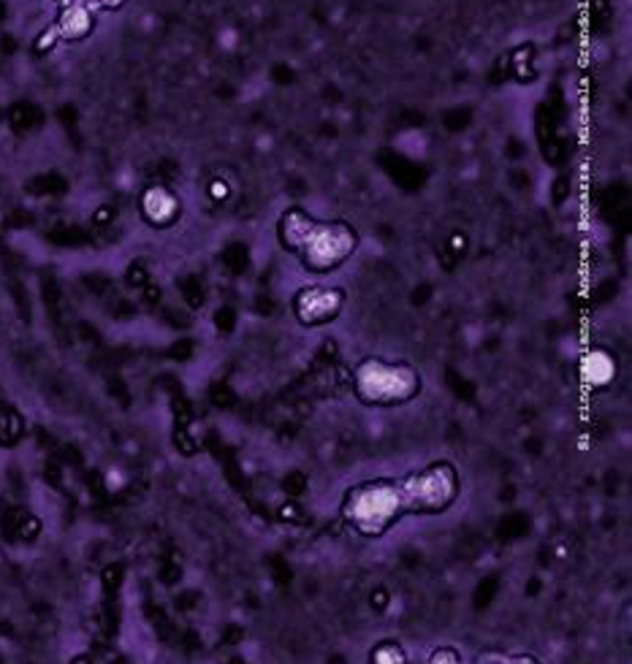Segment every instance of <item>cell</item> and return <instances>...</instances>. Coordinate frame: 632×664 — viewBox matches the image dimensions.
Instances as JSON below:
<instances>
[{"label":"cell","mask_w":632,"mask_h":664,"mask_svg":"<svg viewBox=\"0 0 632 664\" xmlns=\"http://www.w3.org/2000/svg\"><path fill=\"white\" fill-rule=\"evenodd\" d=\"M350 385L364 407H402L421 393L423 380L407 361L366 355L353 366Z\"/></svg>","instance_id":"obj_3"},{"label":"cell","mask_w":632,"mask_h":664,"mask_svg":"<svg viewBox=\"0 0 632 664\" xmlns=\"http://www.w3.org/2000/svg\"><path fill=\"white\" fill-rule=\"evenodd\" d=\"M92 30V14L87 11V5L82 0H71L65 5V11L57 19L54 35L65 38V41H79Z\"/></svg>","instance_id":"obj_7"},{"label":"cell","mask_w":632,"mask_h":664,"mask_svg":"<svg viewBox=\"0 0 632 664\" xmlns=\"http://www.w3.org/2000/svg\"><path fill=\"white\" fill-rule=\"evenodd\" d=\"M19 434H22V418L11 407H3L0 409V445H14Z\"/></svg>","instance_id":"obj_8"},{"label":"cell","mask_w":632,"mask_h":664,"mask_svg":"<svg viewBox=\"0 0 632 664\" xmlns=\"http://www.w3.org/2000/svg\"><path fill=\"white\" fill-rule=\"evenodd\" d=\"M95 3H101V5H106V8H117V5H122V0H95Z\"/></svg>","instance_id":"obj_14"},{"label":"cell","mask_w":632,"mask_h":664,"mask_svg":"<svg viewBox=\"0 0 632 664\" xmlns=\"http://www.w3.org/2000/svg\"><path fill=\"white\" fill-rule=\"evenodd\" d=\"M71 664H90V659H87V657H76Z\"/></svg>","instance_id":"obj_15"},{"label":"cell","mask_w":632,"mask_h":664,"mask_svg":"<svg viewBox=\"0 0 632 664\" xmlns=\"http://www.w3.org/2000/svg\"><path fill=\"white\" fill-rule=\"evenodd\" d=\"M16 532H19L22 540H33L38 534V521L35 518H22L19 526H16Z\"/></svg>","instance_id":"obj_11"},{"label":"cell","mask_w":632,"mask_h":664,"mask_svg":"<svg viewBox=\"0 0 632 664\" xmlns=\"http://www.w3.org/2000/svg\"><path fill=\"white\" fill-rule=\"evenodd\" d=\"M372 664H404L407 662V657H404V651H402V646L396 643V640H383V643H377L374 649H372Z\"/></svg>","instance_id":"obj_9"},{"label":"cell","mask_w":632,"mask_h":664,"mask_svg":"<svg viewBox=\"0 0 632 664\" xmlns=\"http://www.w3.org/2000/svg\"><path fill=\"white\" fill-rule=\"evenodd\" d=\"M404 488L410 515H437L459 499V472L451 461H434L404 475Z\"/></svg>","instance_id":"obj_4"},{"label":"cell","mask_w":632,"mask_h":664,"mask_svg":"<svg viewBox=\"0 0 632 664\" xmlns=\"http://www.w3.org/2000/svg\"><path fill=\"white\" fill-rule=\"evenodd\" d=\"M141 215H144L147 223H152L158 228L171 226L177 220V215H180V201L166 188H150L141 196Z\"/></svg>","instance_id":"obj_6"},{"label":"cell","mask_w":632,"mask_h":664,"mask_svg":"<svg viewBox=\"0 0 632 664\" xmlns=\"http://www.w3.org/2000/svg\"><path fill=\"white\" fill-rule=\"evenodd\" d=\"M426 664H464V659H462V654H459L456 649H451V646H440V649L432 651V657H429V662Z\"/></svg>","instance_id":"obj_10"},{"label":"cell","mask_w":632,"mask_h":664,"mask_svg":"<svg viewBox=\"0 0 632 664\" xmlns=\"http://www.w3.org/2000/svg\"><path fill=\"white\" fill-rule=\"evenodd\" d=\"M0 14H3V3H0Z\"/></svg>","instance_id":"obj_16"},{"label":"cell","mask_w":632,"mask_h":664,"mask_svg":"<svg viewBox=\"0 0 632 664\" xmlns=\"http://www.w3.org/2000/svg\"><path fill=\"white\" fill-rule=\"evenodd\" d=\"M65 3H71V0H65Z\"/></svg>","instance_id":"obj_17"},{"label":"cell","mask_w":632,"mask_h":664,"mask_svg":"<svg viewBox=\"0 0 632 664\" xmlns=\"http://www.w3.org/2000/svg\"><path fill=\"white\" fill-rule=\"evenodd\" d=\"M280 242L313 274L342 266L358 247V234L342 220H316L302 209H288L280 220Z\"/></svg>","instance_id":"obj_1"},{"label":"cell","mask_w":632,"mask_h":664,"mask_svg":"<svg viewBox=\"0 0 632 664\" xmlns=\"http://www.w3.org/2000/svg\"><path fill=\"white\" fill-rule=\"evenodd\" d=\"M500 664H540L535 657H510V659H505V662Z\"/></svg>","instance_id":"obj_13"},{"label":"cell","mask_w":632,"mask_h":664,"mask_svg":"<svg viewBox=\"0 0 632 664\" xmlns=\"http://www.w3.org/2000/svg\"><path fill=\"white\" fill-rule=\"evenodd\" d=\"M103 583H106V586L120 583V567H109V570H106V575H103Z\"/></svg>","instance_id":"obj_12"},{"label":"cell","mask_w":632,"mask_h":664,"mask_svg":"<svg viewBox=\"0 0 632 664\" xmlns=\"http://www.w3.org/2000/svg\"><path fill=\"white\" fill-rule=\"evenodd\" d=\"M342 521L361 537H383L410 515L404 477H374L345 491L339 505Z\"/></svg>","instance_id":"obj_2"},{"label":"cell","mask_w":632,"mask_h":664,"mask_svg":"<svg viewBox=\"0 0 632 664\" xmlns=\"http://www.w3.org/2000/svg\"><path fill=\"white\" fill-rule=\"evenodd\" d=\"M345 307V291L342 288H326V285H313L302 288L294 296V315L302 326H326L339 318Z\"/></svg>","instance_id":"obj_5"}]
</instances>
